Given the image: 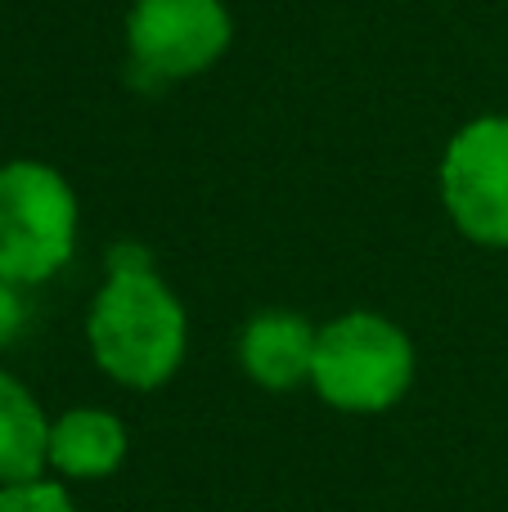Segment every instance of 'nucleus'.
<instances>
[{
    "mask_svg": "<svg viewBox=\"0 0 508 512\" xmlns=\"http://www.w3.org/2000/svg\"><path fill=\"white\" fill-rule=\"evenodd\" d=\"M104 283L86 310V346L99 373L126 391H158L185 364L189 315L144 243L108 252Z\"/></svg>",
    "mask_w": 508,
    "mask_h": 512,
    "instance_id": "nucleus-1",
    "label": "nucleus"
},
{
    "mask_svg": "<svg viewBox=\"0 0 508 512\" xmlns=\"http://www.w3.org/2000/svg\"><path fill=\"white\" fill-rule=\"evenodd\" d=\"M414 342L378 310H347L329 319L315 342L311 387L338 414H387L414 382Z\"/></svg>",
    "mask_w": 508,
    "mask_h": 512,
    "instance_id": "nucleus-2",
    "label": "nucleus"
},
{
    "mask_svg": "<svg viewBox=\"0 0 508 512\" xmlns=\"http://www.w3.org/2000/svg\"><path fill=\"white\" fill-rule=\"evenodd\" d=\"M81 207L68 176L50 162H0V279L36 288L77 252Z\"/></svg>",
    "mask_w": 508,
    "mask_h": 512,
    "instance_id": "nucleus-3",
    "label": "nucleus"
},
{
    "mask_svg": "<svg viewBox=\"0 0 508 512\" xmlns=\"http://www.w3.org/2000/svg\"><path fill=\"white\" fill-rule=\"evenodd\" d=\"M230 41L234 14L225 0H131L126 9V59L153 86L203 77L225 59Z\"/></svg>",
    "mask_w": 508,
    "mask_h": 512,
    "instance_id": "nucleus-4",
    "label": "nucleus"
},
{
    "mask_svg": "<svg viewBox=\"0 0 508 512\" xmlns=\"http://www.w3.org/2000/svg\"><path fill=\"white\" fill-rule=\"evenodd\" d=\"M446 216L477 248H508V113H482L450 135L437 167Z\"/></svg>",
    "mask_w": 508,
    "mask_h": 512,
    "instance_id": "nucleus-5",
    "label": "nucleus"
},
{
    "mask_svg": "<svg viewBox=\"0 0 508 512\" xmlns=\"http://www.w3.org/2000/svg\"><path fill=\"white\" fill-rule=\"evenodd\" d=\"M320 328L297 310H261L239 333V369L266 391H293L311 382Z\"/></svg>",
    "mask_w": 508,
    "mask_h": 512,
    "instance_id": "nucleus-6",
    "label": "nucleus"
},
{
    "mask_svg": "<svg viewBox=\"0 0 508 512\" xmlns=\"http://www.w3.org/2000/svg\"><path fill=\"white\" fill-rule=\"evenodd\" d=\"M131 450V432L113 409H68V414L50 418V454L45 468L59 481L77 486V481H104L126 463Z\"/></svg>",
    "mask_w": 508,
    "mask_h": 512,
    "instance_id": "nucleus-7",
    "label": "nucleus"
},
{
    "mask_svg": "<svg viewBox=\"0 0 508 512\" xmlns=\"http://www.w3.org/2000/svg\"><path fill=\"white\" fill-rule=\"evenodd\" d=\"M45 454H50V418L41 400L0 369V486L45 477Z\"/></svg>",
    "mask_w": 508,
    "mask_h": 512,
    "instance_id": "nucleus-8",
    "label": "nucleus"
},
{
    "mask_svg": "<svg viewBox=\"0 0 508 512\" xmlns=\"http://www.w3.org/2000/svg\"><path fill=\"white\" fill-rule=\"evenodd\" d=\"M0 512H77V504H72L68 481L32 477V481L0 486Z\"/></svg>",
    "mask_w": 508,
    "mask_h": 512,
    "instance_id": "nucleus-9",
    "label": "nucleus"
},
{
    "mask_svg": "<svg viewBox=\"0 0 508 512\" xmlns=\"http://www.w3.org/2000/svg\"><path fill=\"white\" fill-rule=\"evenodd\" d=\"M23 324H27V288L0 279V351H5L9 342H18Z\"/></svg>",
    "mask_w": 508,
    "mask_h": 512,
    "instance_id": "nucleus-10",
    "label": "nucleus"
}]
</instances>
